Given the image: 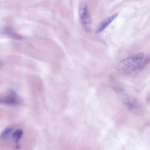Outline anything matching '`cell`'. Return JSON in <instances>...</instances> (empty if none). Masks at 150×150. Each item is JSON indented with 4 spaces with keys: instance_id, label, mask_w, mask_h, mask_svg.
<instances>
[{
    "instance_id": "cell-1",
    "label": "cell",
    "mask_w": 150,
    "mask_h": 150,
    "mask_svg": "<svg viewBox=\"0 0 150 150\" xmlns=\"http://www.w3.org/2000/svg\"><path fill=\"white\" fill-rule=\"evenodd\" d=\"M144 57L145 56L142 52L128 56L121 60L116 69L118 72L124 75H129L139 71Z\"/></svg>"
},
{
    "instance_id": "cell-2",
    "label": "cell",
    "mask_w": 150,
    "mask_h": 150,
    "mask_svg": "<svg viewBox=\"0 0 150 150\" xmlns=\"http://www.w3.org/2000/svg\"><path fill=\"white\" fill-rule=\"evenodd\" d=\"M115 91L121 102L131 112L136 115H142L144 114V108L136 98L131 96L121 88H116Z\"/></svg>"
},
{
    "instance_id": "cell-3",
    "label": "cell",
    "mask_w": 150,
    "mask_h": 150,
    "mask_svg": "<svg viewBox=\"0 0 150 150\" xmlns=\"http://www.w3.org/2000/svg\"><path fill=\"white\" fill-rule=\"evenodd\" d=\"M79 13L80 22L84 30L87 33H90L91 31V19L87 5L86 3H80Z\"/></svg>"
},
{
    "instance_id": "cell-4",
    "label": "cell",
    "mask_w": 150,
    "mask_h": 150,
    "mask_svg": "<svg viewBox=\"0 0 150 150\" xmlns=\"http://www.w3.org/2000/svg\"><path fill=\"white\" fill-rule=\"evenodd\" d=\"M21 103V99L18 94L12 90H11L8 94L0 97V104L16 105Z\"/></svg>"
},
{
    "instance_id": "cell-5",
    "label": "cell",
    "mask_w": 150,
    "mask_h": 150,
    "mask_svg": "<svg viewBox=\"0 0 150 150\" xmlns=\"http://www.w3.org/2000/svg\"><path fill=\"white\" fill-rule=\"evenodd\" d=\"M118 13H116L113 14L112 15H111L110 16L106 18L105 19H104L98 25V26L96 29V32L97 33H99L101 32L102 31H103L104 29H105L107 28V27L108 26L111 24V23L112 22L116 19V18L118 16Z\"/></svg>"
},
{
    "instance_id": "cell-6",
    "label": "cell",
    "mask_w": 150,
    "mask_h": 150,
    "mask_svg": "<svg viewBox=\"0 0 150 150\" xmlns=\"http://www.w3.org/2000/svg\"><path fill=\"white\" fill-rule=\"evenodd\" d=\"M0 32L3 33L4 34H6V35H8L9 36H10L11 38H14L15 39L21 40V39H23L22 38V36H21L18 33H16L15 32H14V30L12 28H11L6 27V28H1V30H0Z\"/></svg>"
},
{
    "instance_id": "cell-7",
    "label": "cell",
    "mask_w": 150,
    "mask_h": 150,
    "mask_svg": "<svg viewBox=\"0 0 150 150\" xmlns=\"http://www.w3.org/2000/svg\"><path fill=\"white\" fill-rule=\"evenodd\" d=\"M23 130H22L21 129H17L16 131H13L12 134V137L15 142V147L17 148L19 147V142L21 138H22V137L23 135Z\"/></svg>"
},
{
    "instance_id": "cell-8",
    "label": "cell",
    "mask_w": 150,
    "mask_h": 150,
    "mask_svg": "<svg viewBox=\"0 0 150 150\" xmlns=\"http://www.w3.org/2000/svg\"><path fill=\"white\" fill-rule=\"evenodd\" d=\"M13 132V128L12 127H7L1 134L0 135L1 139L3 140L6 139L11 135H12Z\"/></svg>"
},
{
    "instance_id": "cell-9",
    "label": "cell",
    "mask_w": 150,
    "mask_h": 150,
    "mask_svg": "<svg viewBox=\"0 0 150 150\" xmlns=\"http://www.w3.org/2000/svg\"><path fill=\"white\" fill-rule=\"evenodd\" d=\"M3 64H4V63H3V62H2V61H1V60H0V68L3 66Z\"/></svg>"
},
{
    "instance_id": "cell-10",
    "label": "cell",
    "mask_w": 150,
    "mask_h": 150,
    "mask_svg": "<svg viewBox=\"0 0 150 150\" xmlns=\"http://www.w3.org/2000/svg\"><path fill=\"white\" fill-rule=\"evenodd\" d=\"M148 100H150V95H149V97H148Z\"/></svg>"
}]
</instances>
